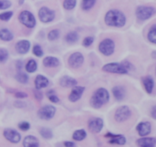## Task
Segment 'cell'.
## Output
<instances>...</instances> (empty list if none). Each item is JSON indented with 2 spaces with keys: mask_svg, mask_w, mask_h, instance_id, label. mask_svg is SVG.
Returning a JSON list of instances; mask_svg holds the SVG:
<instances>
[{
  "mask_svg": "<svg viewBox=\"0 0 156 147\" xmlns=\"http://www.w3.org/2000/svg\"><path fill=\"white\" fill-rule=\"evenodd\" d=\"M115 120L117 122H123L129 118L131 116L130 109L127 106H121L115 113Z\"/></svg>",
  "mask_w": 156,
  "mask_h": 147,
  "instance_id": "obj_9",
  "label": "cell"
},
{
  "mask_svg": "<svg viewBox=\"0 0 156 147\" xmlns=\"http://www.w3.org/2000/svg\"><path fill=\"white\" fill-rule=\"evenodd\" d=\"M148 39L150 42L156 44V24L152 26L148 33Z\"/></svg>",
  "mask_w": 156,
  "mask_h": 147,
  "instance_id": "obj_28",
  "label": "cell"
},
{
  "mask_svg": "<svg viewBox=\"0 0 156 147\" xmlns=\"http://www.w3.org/2000/svg\"><path fill=\"white\" fill-rule=\"evenodd\" d=\"M151 115H152V118L155 119L156 120V105L152 108V111H151Z\"/></svg>",
  "mask_w": 156,
  "mask_h": 147,
  "instance_id": "obj_44",
  "label": "cell"
},
{
  "mask_svg": "<svg viewBox=\"0 0 156 147\" xmlns=\"http://www.w3.org/2000/svg\"><path fill=\"white\" fill-rule=\"evenodd\" d=\"M30 44L28 41L23 40V41H18L15 45V49L16 51L20 54H25L29 51Z\"/></svg>",
  "mask_w": 156,
  "mask_h": 147,
  "instance_id": "obj_15",
  "label": "cell"
},
{
  "mask_svg": "<svg viewBox=\"0 0 156 147\" xmlns=\"http://www.w3.org/2000/svg\"><path fill=\"white\" fill-rule=\"evenodd\" d=\"M5 138L12 143H17L21 140V135L16 131L11 128H7L3 132Z\"/></svg>",
  "mask_w": 156,
  "mask_h": 147,
  "instance_id": "obj_11",
  "label": "cell"
},
{
  "mask_svg": "<svg viewBox=\"0 0 156 147\" xmlns=\"http://www.w3.org/2000/svg\"><path fill=\"white\" fill-rule=\"evenodd\" d=\"M22 3H24V0H20L19 4H20V5H21V4H22Z\"/></svg>",
  "mask_w": 156,
  "mask_h": 147,
  "instance_id": "obj_47",
  "label": "cell"
},
{
  "mask_svg": "<svg viewBox=\"0 0 156 147\" xmlns=\"http://www.w3.org/2000/svg\"><path fill=\"white\" fill-rule=\"evenodd\" d=\"M102 70L107 73H117V74H126L128 73V70L125 67L124 65L117 63H108L104 66Z\"/></svg>",
  "mask_w": 156,
  "mask_h": 147,
  "instance_id": "obj_5",
  "label": "cell"
},
{
  "mask_svg": "<svg viewBox=\"0 0 156 147\" xmlns=\"http://www.w3.org/2000/svg\"><path fill=\"white\" fill-rule=\"evenodd\" d=\"M27 96V95L26 93L22 92V91H17L15 93V97L18 98V99H24Z\"/></svg>",
  "mask_w": 156,
  "mask_h": 147,
  "instance_id": "obj_41",
  "label": "cell"
},
{
  "mask_svg": "<svg viewBox=\"0 0 156 147\" xmlns=\"http://www.w3.org/2000/svg\"><path fill=\"white\" fill-rule=\"evenodd\" d=\"M49 99H50V102H53V103H57V102H59V98L56 95H55L54 94L51 95H49Z\"/></svg>",
  "mask_w": 156,
  "mask_h": 147,
  "instance_id": "obj_40",
  "label": "cell"
},
{
  "mask_svg": "<svg viewBox=\"0 0 156 147\" xmlns=\"http://www.w3.org/2000/svg\"><path fill=\"white\" fill-rule=\"evenodd\" d=\"M86 137V132L84 130H79L76 131V132L73 134V140H76V141H82Z\"/></svg>",
  "mask_w": 156,
  "mask_h": 147,
  "instance_id": "obj_25",
  "label": "cell"
},
{
  "mask_svg": "<svg viewBox=\"0 0 156 147\" xmlns=\"http://www.w3.org/2000/svg\"><path fill=\"white\" fill-rule=\"evenodd\" d=\"M12 3L9 0H0V10H4L11 7Z\"/></svg>",
  "mask_w": 156,
  "mask_h": 147,
  "instance_id": "obj_36",
  "label": "cell"
},
{
  "mask_svg": "<svg viewBox=\"0 0 156 147\" xmlns=\"http://www.w3.org/2000/svg\"><path fill=\"white\" fill-rule=\"evenodd\" d=\"M18 20L21 24H23L29 28H32L36 24V20H35L34 16L31 12H28V11L21 12L18 16Z\"/></svg>",
  "mask_w": 156,
  "mask_h": 147,
  "instance_id": "obj_4",
  "label": "cell"
},
{
  "mask_svg": "<svg viewBox=\"0 0 156 147\" xmlns=\"http://www.w3.org/2000/svg\"><path fill=\"white\" fill-rule=\"evenodd\" d=\"M143 82L146 91H147L149 94H151V93L152 92V90H153L154 88L153 79H152V77H150V76H146V77L143 78Z\"/></svg>",
  "mask_w": 156,
  "mask_h": 147,
  "instance_id": "obj_23",
  "label": "cell"
},
{
  "mask_svg": "<svg viewBox=\"0 0 156 147\" xmlns=\"http://www.w3.org/2000/svg\"><path fill=\"white\" fill-rule=\"evenodd\" d=\"M35 86L37 89H41L43 88H46L48 85L49 81L45 76L38 75L35 79Z\"/></svg>",
  "mask_w": 156,
  "mask_h": 147,
  "instance_id": "obj_20",
  "label": "cell"
},
{
  "mask_svg": "<svg viewBox=\"0 0 156 147\" xmlns=\"http://www.w3.org/2000/svg\"><path fill=\"white\" fill-rule=\"evenodd\" d=\"M39 18L42 22L48 23L53 21L55 18L54 11L48 9L47 7H42L39 11Z\"/></svg>",
  "mask_w": 156,
  "mask_h": 147,
  "instance_id": "obj_8",
  "label": "cell"
},
{
  "mask_svg": "<svg viewBox=\"0 0 156 147\" xmlns=\"http://www.w3.org/2000/svg\"><path fill=\"white\" fill-rule=\"evenodd\" d=\"M85 91V87L82 86H74L73 89L72 90V92L70 93L69 96V99L70 102H76L78 100L80 99L82 97V94Z\"/></svg>",
  "mask_w": 156,
  "mask_h": 147,
  "instance_id": "obj_13",
  "label": "cell"
},
{
  "mask_svg": "<svg viewBox=\"0 0 156 147\" xmlns=\"http://www.w3.org/2000/svg\"><path fill=\"white\" fill-rule=\"evenodd\" d=\"M33 53L35 56H38V57H40V56H42L43 55H44V52H43L42 48H41L39 45H36L34 47Z\"/></svg>",
  "mask_w": 156,
  "mask_h": 147,
  "instance_id": "obj_37",
  "label": "cell"
},
{
  "mask_svg": "<svg viewBox=\"0 0 156 147\" xmlns=\"http://www.w3.org/2000/svg\"><path fill=\"white\" fill-rule=\"evenodd\" d=\"M109 93L105 88H98L91 97L90 104L94 108H100L109 101Z\"/></svg>",
  "mask_w": 156,
  "mask_h": 147,
  "instance_id": "obj_2",
  "label": "cell"
},
{
  "mask_svg": "<svg viewBox=\"0 0 156 147\" xmlns=\"http://www.w3.org/2000/svg\"><path fill=\"white\" fill-rule=\"evenodd\" d=\"M37 65L36 61L34 60V59L29 60L26 65V70L29 73H34L37 70Z\"/></svg>",
  "mask_w": 156,
  "mask_h": 147,
  "instance_id": "obj_26",
  "label": "cell"
},
{
  "mask_svg": "<svg viewBox=\"0 0 156 147\" xmlns=\"http://www.w3.org/2000/svg\"><path fill=\"white\" fill-rule=\"evenodd\" d=\"M106 137L111 138L109 143L111 144H118V145H124L126 143V138L123 136L120 135V134H112L111 133H108L105 135Z\"/></svg>",
  "mask_w": 156,
  "mask_h": 147,
  "instance_id": "obj_16",
  "label": "cell"
},
{
  "mask_svg": "<svg viewBox=\"0 0 156 147\" xmlns=\"http://www.w3.org/2000/svg\"><path fill=\"white\" fill-rule=\"evenodd\" d=\"M126 18L124 14L117 9H113L108 12L105 18V23L108 25L117 27L124 26L126 24Z\"/></svg>",
  "mask_w": 156,
  "mask_h": 147,
  "instance_id": "obj_1",
  "label": "cell"
},
{
  "mask_svg": "<svg viewBox=\"0 0 156 147\" xmlns=\"http://www.w3.org/2000/svg\"><path fill=\"white\" fill-rule=\"evenodd\" d=\"M56 113V108L52 105H46L38 111L37 115L42 120H50L53 118Z\"/></svg>",
  "mask_w": 156,
  "mask_h": 147,
  "instance_id": "obj_7",
  "label": "cell"
},
{
  "mask_svg": "<svg viewBox=\"0 0 156 147\" xmlns=\"http://www.w3.org/2000/svg\"><path fill=\"white\" fill-rule=\"evenodd\" d=\"M43 63L46 67H56L59 65V61L56 57L47 56V57L44 58Z\"/></svg>",
  "mask_w": 156,
  "mask_h": 147,
  "instance_id": "obj_22",
  "label": "cell"
},
{
  "mask_svg": "<svg viewBox=\"0 0 156 147\" xmlns=\"http://www.w3.org/2000/svg\"><path fill=\"white\" fill-rule=\"evenodd\" d=\"M96 0H82V9L83 10H89L94 5Z\"/></svg>",
  "mask_w": 156,
  "mask_h": 147,
  "instance_id": "obj_27",
  "label": "cell"
},
{
  "mask_svg": "<svg viewBox=\"0 0 156 147\" xmlns=\"http://www.w3.org/2000/svg\"><path fill=\"white\" fill-rule=\"evenodd\" d=\"M40 133H41V136L45 139H51L53 137V133H52V131L49 128H41Z\"/></svg>",
  "mask_w": 156,
  "mask_h": 147,
  "instance_id": "obj_32",
  "label": "cell"
},
{
  "mask_svg": "<svg viewBox=\"0 0 156 147\" xmlns=\"http://www.w3.org/2000/svg\"><path fill=\"white\" fill-rule=\"evenodd\" d=\"M60 85L64 88H72L77 85V81L69 76H63L60 79Z\"/></svg>",
  "mask_w": 156,
  "mask_h": 147,
  "instance_id": "obj_18",
  "label": "cell"
},
{
  "mask_svg": "<svg viewBox=\"0 0 156 147\" xmlns=\"http://www.w3.org/2000/svg\"><path fill=\"white\" fill-rule=\"evenodd\" d=\"M59 37V30H57V29L51 30V31L49 32L48 34V39L51 41L56 40Z\"/></svg>",
  "mask_w": 156,
  "mask_h": 147,
  "instance_id": "obj_33",
  "label": "cell"
},
{
  "mask_svg": "<svg viewBox=\"0 0 156 147\" xmlns=\"http://www.w3.org/2000/svg\"><path fill=\"white\" fill-rule=\"evenodd\" d=\"M152 56L154 59H156V51H154L152 53Z\"/></svg>",
  "mask_w": 156,
  "mask_h": 147,
  "instance_id": "obj_46",
  "label": "cell"
},
{
  "mask_svg": "<svg viewBox=\"0 0 156 147\" xmlns=\"http://www.w3.org/2000/svg\"><path fill=\"white\" fill-rule=\"evenodd\" d=\"M94 41V38L93 37H86L83 41V46L85 47H89Z\"/></svg>",
  "mask_w": 156,
  "mask_h": 147,
  "instance_id": "obj_39",
  "label": "cell"
},
{
  "mask_svg": "<svg viewBox=\"0 0 156 147\" xmlns=\"http://www.w3.org/2000/svg\"><path fill=\"white\" fill-rule=\"evenodd\" d=\"M136 144L142 147H153L156 145V139L152 137H144L137 140Z\"/></svg>",
  "mask_w": 156,
  "mask_h": 147,
  "instance_id": "obj_17",
  "label": "cell"
},
{
  "mask_svg": "<svg viewBox=\"0 0 156 147\" xmlns=\"http://www.w3.org/2000/svg\"><path fill=\"white\" fill-rule=\"evenodd\" d=\"M151 129H152V127L149 122H141L136 127L137 131L141 137L149 135L151 133Z\"/></svg>",
  "mask_w": 156,
  "mask_h": 147,
  "instance_id": "obj_14",
  "label": "cell"
},
{
  "mask_svg": "<svg viewBox=\"0 0 156 147\" xmlns=\"http://www.w3.org/2000/svg\"><path fill=\"white\" fill-rule=\"evenodd\" d=\"M34 96L35 98H36L37 99H38V100H41V99H43V94L41 91H38L37 90H35L34 91Z\"/></svg>",
  "mask_w": 156,
  "mask_h": 147,
  "instance_id": "obj_43",
  "label": "cell"
},
{
  "mask_svg": "<svg viewBox=\"0 0 156 147\" xmlns=\"http://www.w3.org/2000/svg\"><path fill=\"white\" fill-rule=\"evenodd\" d=\"M64 145H65L66 146H68V147L75 146V143H73V142H66V143H64Z\"/></svg>",
  "mask_w": 156,
  "mask_h": 147,
  "instance_id": "obj_45",
  "label": "cell"
},
{
  "mask_svg": "<svg viewBox=\"0 0 156 147\" xmlns=\"http://www.w3.org/2000/svg\"><path fill=\"white\" fill-rule=\"evenodd\" d=\"M13 34L9 29H2L0 30V39L4 41H10L13 39Z\"/></svg>",
  "mask_w": 156,
  "mask_h": 147,
  "instance_id": "obj_24",
  "label": "cell"
},
{
  "mask_svg": "<svg viewBox=\"0 0 156 147\" xmlns=\"http://www.w3.org/2000/svg\"><path fill=\"white\" fill-rule=\"evenodd\" d=\"M30 124L28 123V122L27 121H22L21 122V123H19V124H18V127H19V129H21V131H27V130L30 129Z\"/></svg>",
  "mask_w": 156,
  "mask_h": 147,
  "instance_id": "obj_38",
  "label": "cell"
},
{
  "mask_svg": "<svg viewBox=\"0 0 156 147\" xmlns=\"http://www.w3.org/2000/svg\"><path fill=\"white\" fill-rule=\"evenodd\" d=\"M113 95H114V98L117 99V101H122L125 97V94H126V91H125L124 88L120 85H117V86L114 87L112 89Z\"/></svg>",
  "mask_w": 156,
  "mask_h": 147,
  "instance_id": "obj_19",
  "label": "cell"
},
{
  "mask_svg": "<svg viewBox=\"0 0 156 147\" xmlns=\"http://www.w3.org/2000/svg\"><path fill=\"white\" fill-rule=\"evenodd\" d=\"M76 5V0H64L63 7L66 10H72Z\"/></svg>",
  "mask_w": 156,
  "mask_h": 147,
  "instance_id": "obj_31",
  "label": "cell"
},
{
  "mask_svg": "<svg viewBox=\"0 0 156 147\" xmlns=\"http://www.w3.org/2000/svg\"><path fill=\"white\" fill-rule=\"evenodd\" d=\"M115 44L111 39H105L99 44V50L105 56H111L114 52Z\"/></svg>",
  "mask_w": 156,
  "mask_h": 147,
  "instance_id": "obj_6",
  "label": "cell"
},
{
  "mask_svg": "<svg viewBox=\"0 0 156 147\" xmlns=\"http://www.w3.org/2000/svg\"><path fill=\"white\" fill-rule=\"evenodd\" d=\"M84 57L81 53H74L69 58V65L73 68H79L83 64Z\"/></svg>",
  "mask_w": 156,
  "mask_h": 147,
  "instance_id": "obj_10",
  "label": "cell"
},
{
  "mask_svg": "<svg viewBox=\"0 0 156 147\" xmlns=\"http://www.w3.org/2000/svg\"><path fill=\"white\" fill-rule=\"evenodd\" d=\"M9 57V53L4 48H0V63L5 62Z\"/></svg>",
  "mask_w": 156,
  "mask_h": 147,
  "instance_id": "obj_34",
  "label": "cell"
},
{
  "mask_svg": "<svg viewBox=\"0 0 156 147\" xmlns=\"http://www.w3.org/2000/svg\"><path fill=\"white\" fill-rule=\"evenodd\" d=\"M12 15H13V12H3V13L0 14V20H2V21H9L11 18H12Z\"/></svg>",
  "mask_w": 156,
  "mask_h": 147,
  "instance_id": "obj_35",
  "label": "cell"
},
{
  "mask_svg": "<svg viewBox=\"0 0 156 147\" xmlns=\"http://www.w3.org/2000/svg\"><path fill=\"white\" fill-rule=\"evenodd\" d=\"M155 13V9L151 6H139L136 11V17L140 20L145 21L150 18Z\"/></svg>",
  "mask_w": 156,
  "mask_h": 147,
  "instance_id": "obj_3",
  "label": "cell"
},
{
  "mask_svg": "<svg viewBox=\"0 0 156 147\" xmlns=\"http://www.w3.org/2000/svg\"><path fill=\"white\" fill-rule=\"evenodd\" d=\"M66 40L69 43H75L79 40V35L76 32L72 31L69 32L66 37Z\"/></svg>",
  "mask_w": 156,
  "mask_h": 147,
  "instance_id": "obj_30",
  "label": "cell"
},
{
  "mask_svg": "<svg viewBox=\"0 0 156 147\" xmlns=\"http://www.w3.org/2000/svg\"><path fill=\"white\" fill-rule=\"evenodd\" d=\"M15 79H17V81H18V82L22 84H25L28 82V76H27V75L24 73H21V72L17 73V75L15 76Z\"/></svg>",
  "mask_w": 156,
  "mask_h": 147,
  "instance_id": "obj_29",
  "label": "cell"
},
{
  "mask_svg": "<svg viewBox=\"0 0 156 147\" xmlns=\"http://www.w3.org/2000/svg\"><path fill=\"white\" fill-rule=\"evenodd\" d=\"M103 120L101 118H92L88 122L89 130L93 133H99L103 128Z\"/></svg>",
  "mask_w": 156,
  "mask_h": 147,
  "instance_id": "obj_12",
  "label": "cell"
},
{
  "mask_svg": "<svg viewBox=\"0 0 156 147\" xmlns=\"http://www.w3.org/2000/svg\"><path fill=\"white\" fill-rule=\"evenodd\" d=\"M23 146L24 147H38L39 141L37 138L33 136H27L23 141Z\"/></svg>",
  "mask_w": 156,
  "mask_h": 147,
  "instance_id": "obj_21",
  "label": "cell"
},
{
  "mask_svg": "<svg viewBox=\"0 0 156 147\" xmlns=\"http://www.w3.org/2000/svg\"><path fill=\"white\" fill-rule=\"evenodd\" d=\"M14 105H15L16 108H23L26 106L24 102H20V101H17V102H15V104H14Z\"/></svg>",
  "mask_w": 156,
  "mask_h": 147,
  "instance_id": "obj_42",
  "label": "cell"
}]
</instances>
